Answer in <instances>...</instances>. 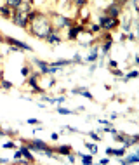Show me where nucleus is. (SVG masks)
I'll use <instances>...</instances> for the list:
<instances>
[{"label": "nucleus", "instance_id": "f257e3e1", "mask_svg": "<svg viewBox=\"0 0 139 165\" xmlns=\"http://www.w3.org/2000/svg\"><path fill=\"white\" fill-rule=\"evenodd\" d=\"M28 31H30L33 37H37V38L45 40L47 35L54 31V26H52L51 19H49L47 16H43V14L38 12L35 19H31V21L28 23Z\"/></svg>", "mask_w": 139, "mask_h": 165}, {"label": "nucleus", "instance_id": "f03ea898", "mask_svg": "<svg viewBox=\"0 0 139 165\" xmlns=\"http://www.w3.org/2000/svg\"><path fill=\"white\" fill-rule=\"evenodd\" d=\"M97 25H99L101 30H104V31H113L120 26V21H118V17H110V16H106V14H103V16H99V23H97Z\"/></svg>", "mask_w": 139, "mask_h": 165}, {"label": "nucleus", "instance_id": "7ed1b4c3", "mask_svg": "<svg viewBox=\"0 0 139 165\" xmlns=\"http://www.w3.org/2000/svg\"><path fill=\"white\" fill-rule=\"evenodd\" d=\"M11 19H12V23L16 26H19V28H28V12H25V11H19V9H16V11H12V16H11Z\"/></svg>", "mask_w": 139, "mask_h": 165}, {"label": "nucleus", "instance_id": "20e7f679", "mask_svg": "<svg viewBox=\"0 0 139 165\" xmlns=\"http://www.w3.org/2000/svg\"><path fill=\"white\" fill-rule=\"evenodd\" d=\"M51 23H54V28H56L57 31H61L63 28H70V26L73 25V19H70L68 16H61V14H54V19H52Z\"/></svg>", "mask_w": 139, "mask_h": 165}, {"label": "nucleus", "instance_id": "39448f33", "mask_svg": "<svg viewBox=\"0 0 139 165\" xmlns=\"http://www.w3.org/2000/svg\"><path fill=\"white\" fill-rule=\"evenodd\" d=\"M104 14L110 17H118L122 16V2H111L108 7L104 9Z\"/></svg>", "mask_w": 139, "mask_h": 165}, {"label": "nucleus", "instance_id": "423d86ee", "mask_svg": "<svg viewBox=\"0 0 139 165\" xmlns=\"http://www.w3.org/2000/svg\"><path fill=\"white\" fill-rule=\"evenodd\" d=\"M4 40L9 43V45H12V47H17L19 51H31V47L28 45V43L21 42V40H17V38H12V37H4Z\"/></svg>", "mask_w": 139, "mask_h": 165}, {"label": "nucleus", "instance_id": "0eeeda50", "mask_svg": "<svg viewBox=\"0 0 139 165\" xmlns=\"http://www.w3.org/2000/svg\"><path fill=\"white\" fill-rule=\"evenodd\" d=\"M83 30H85V26L83 25H71L68 28V35H66V37H68V40H77L78 35L82 33Z\"/></svg>", "mask_w": 139, "mask_h": 165}, {"label": "nucleus", "instance_id": "6e6552de", "mask_svg": "<svg viewBox=\"0 0 139 165\" xmlns=\"http://www.w3.org/2000/svg\"><path fill=\"white\" fill-rule=\"evenodd\" d=\"M45 42H47V43H51V45H59V43L63 42V38H61L59 31H57L56 28H54V31L47 35V38H45Z\"/></svg>", "mask_w": 139, "mask_h": 165}, {"label": "nucleus", "instance_id": "1a4fd4ad", "mask_svg": "<svg viewBox=\"0 0 139 165\" xmlns=\"http://www.w3.org/2000/svg\"><path fill=\"white\" fill-rule=\"evenodd\" d=\"M122 144H123V148H130V146H136V144H139V136H123V141H122Z\"/></svg>", "mask_w": 139, "mask_h": 165}, {"label": "nucleus", "instance_id": "9d476101", "mask_svg": "<svg viewBox=\"0 0 139 165\" xmlns=\"http://www.w3.org/2000/svg\"><path fill=\"white\" fill-rule=\"evenodd\" d=\"M127 155V153H125ZM139 162V153H130V155H127L125 158L123 156H120V163L122 165H129V163H137Z\"/></svg>", "mask_w": 139, "mask_h": 165}, {"label": "nucleus", "instance_id": "9b49d317", "mask_svg": "<svg viewBox=\"0 0 139 165\" xmlns=\"http://www.w3.org/2000/svg\"><path fill=\"white\" fill-rule=\"evenodd\" d=\"M19 151H21V156H23V158H25L26 162H28V163H33V162H35V156L31 155L30 148L26 146V144H23V146L19 148Z\"/></svg>", "mask_w": 139, "mask_h": 165}, {"label": "nucleus", "instance_id": "f8f14e48", "mask_svg": "<svg viewBox=\"0 0 139 165\" xmlns=\"http://www.w3.org/2000/svg\"><path fill=\"white\" fill-rule=\"evenodd\" d=\"M33 63L38 66V73L40 75H49V63L40 61V59H33Z\"/></svg>", "mask_w": 139, "mask_h": 165}, {"label": "nucleus", "instance_id": "ddd939ff", "mask_svg": "<svg viewBox=\"0 0 139 165\" xmlns=\"http://www.w3.org/2000/svg\"><path fill=\"white\" fill-rule=\"evenodd\" d=\"M125 149L127 148H118V149H115V148H106V155L108 156H123L125 155Z\"/></svg>", "mask_w": 139, "mask_h": 165}, {"label": "nucleus", "instance_id": "4468645a", "mask_svg": "<svg viewBox=\"0 0 139 165\" xmlns=\"http://www.w3.org/2000/svg\"><path fill=\"white\" fill-rule=\"evenodd\" d=\"M73 94H80V96H83V97H85V99H91V101H94V96L91 94V92L87 91L85 87H77V89H73Z\"/></svg>", "mask_w": 139, "mask_h": 165}, {"label": "nucleus", "instance_id": "2eb2a0df", "mask_svg": "<svg viewBox=\"0 0 139 165\" xmlns=\"http://www.w3.org/2000/svg\"><path fill=\"white\" fill-rule=\"evenodd\" d=\"M54 153H57V155H68V153H71V146H70V144H61V146H56V148H54Z\"/></svg>", "mask_w": 139, "mask_h": 165}, {"label": "nucleus", "instance_id": "dca6fc26", "mask_svg": "<svg viewBox=\"0 0 139 165\" xmlns=\"http://www.w3.org/2000/svg\"><path fill=\"white\" fill-rule=\"evenodd\" d=\"M0 16L5 17V19H11V16H12V9H9L7 5H0Z\"/></svg>", "mask_w": 139, "mask_h": 165}, {"label": "nucleus", "instance_id": "f3484780", "mask_svg": "<svg viewBox=\"0 0 139 165\" xmlns=\"http://www.w3.org/2000/svg\"><path fill=\"white\" fill-rule=\"evenodd\" d=\"M137 77H139V71H137V69H130L129 73H123L122 80H123V82H129V80H132V78H137Z\"/></svg>", "mask_w": 139, "mask_h": 165}, {"label": "nucleus", "instance_id": "a211bd4d", "mask_svg": "<svg viewBox=\"0 0 139 165\" xmlns=\"http://www.w3.org/2000/svg\"><path fill=\"white\" fill-rule=\"evenodd\" d=\"M21 4H23V0H5V5H7L9 9H12V11H16Z\"/></svg>", "mask_w": 139, "mask_h": 165}, {"label": "nucleus", "instance_id": "6ab92c4d", "mask_svg": "<svg viewBox=\"0 0 139 165\" xmlns=\"http://www.w3.org/2000/svg\"><path fill=\"white\" fill-rule=\"evenodd\" d=\"M111 45H113V40H106V42L103 43V47H101V52H103V54H108V52L111 51Z\"/></svg>", "mask_w": 139, "mask_h": 165}, {"label": "nucleus", "instance_id": "aec40b11", "mask_svg": "<svg viewBox=\"0 0 139 165\" xmlns=\"http://www.w3.org/2000/svg\"><path fill=\"white\" fill-rule=\"evenodd\" d=\"M0 87H2L4 91H9V89H12V82L4 80V78H2V75H0Z\"/></svg>", "mask_w": 139, "mask_h": 165}, {"label": "nucleus", "instance_id": "412c9836", "mask_svg": "<svg viewBox=\"0 0 139 165\" xmlns=\"http://www.w3.org/2000/svg\"><path fill=\"white\" fill-rule=\"evenodd\" d=\"M80 162L85 165H91L92 162H94V156L92 155H80Z\"/></svg>", "mask_w": 139, "mask_h": 165}, {"label": "nucleus", "instance_id": "4be33fe9", "mask_svg": "<svg viewBox=\"0 0 139 165\" xmlns=\"http://www.w3.org/2000/svg\"><path fill=\"white\" fill-rule=\"evenodd\" d=\"M52 65H56V66H61V68H65V66L73 65V61H71V59H59V61H56V63H52Z\"/></svg>", "mask_w": 139, "mask_h": 165}, {"label": "nucleus", "instance_id": "5701e85b", "mask_svg": "<svg viewBox=\"0 0 139 165\" xmlns=\"http://www.w3.org/2000/svg\"><path fill=\"white\" fill-rule=\"evenodd\" d=\"M83 146H85L87 149L92 153V155H97V144H94V143H83Z\"/></svg>", "mask_w": 139, "mask_h": 165}, {"label": "nucleus", "instance_id": "b1692460", "mask_svg": "<svg viewBox=\"0 0 139 165\" xmlns=\"http://www.w3.org/2000/svg\"><path fill=\"white\" fill-rule=\"evenodd\" d=\"M56 111L59 113V115H73V111H71V109H68V108H63L61 104H59V106L56 108Z\"/></svg>", "mask_w": 139, "mask_h": 165}, {"label": "nucleus", "instance_id": "393cba45", "mask_svg": "<svg viewBox=\"0 0 139 165\" xmlns=\"http://www.w3.org/2000/svg\"><path fill=\"white\" fill-rule=\"evenodd\" d=\"M87 30L91 31L92 35H96V33H99V31H101V26L99 25H89V28H87Z\"/></svg>", "mask_w": 139, "mask_h": 165}, {"label": "nucleus", "instance_id": "a878e982", "mask_svg": "<svg viewBox=\"0 0 139 165\" xmlns=\"http://www.w3.org/2000/svg\"><path fill=\"white\" fill-rule=\"evenodd\" d=\"M89 137H91V139H94L96 143H99V141H103V139H101V136L97 134L96 130H91V132H89Z\"/></svg>", "mask_w": 139, "mask_h": 165}, {"label": "nucleus", "instance_id": "bb28decb", "mask_svg": "<svg viewBox=\"0 0 139 165\" xmlns=\"http://www.w3.org/2000/svg\"><path fill=\"white\" fill-rule=\"evenodd\" d=\"M85 61L87 63H96L97 61V52H91V56H87Z\"/></svg>", "mask_w": 139, "mask_h": 165}, {"label": "nucleus", "instance_id": "cd10ccee", "mask_svg": "<svg viewBox=\"0 0 139 165\" xmlns=\"http://www.w3.org/2000/svg\"><path fill=\"white\" fill-rule=\"evenodd\" d=\"M71 2H73L78 9H82V7H85V5H87V2H89V0H71Z\"/></svg>", "mask_w": 139, "mask_h": 165}, {"label": "nucleus", "instance_id": "c85d7f7f", "mask_svg": "<svg viewBox=\"0 0 139 165\" xmlns=\"http://www.w3.org/2000/svg\"><path fill=\"white\" fill-rule=\"evenodd\" d=\"M4 148L5 149H16V143L14 141H7V143H4Z\"/></svg>", "mask_w": 139, "mask_h": 165}, {"label": "nucleus", "instance_id": "c756f323", "mask_svg": "<svg viewBox=\"0 0 139 165\" xmlns=\"http://www.w3.org/2000/svg\"><path fill=\"white\" fill-rule=\"evenodd\" d=\"M30 71H31V69H30V66H26V65L21 68V75H23V77H25V78L28 77V75H30Z\"/></svg>", "mask_w": 139, "mask_h": 165}, {"label": "nucleus", "instance_id": "7c9ffc66", "mask_svg": "<svg viewBox=\"0 0 139 165\" xmlns=\"http://www.w3.org/2000/svg\"><path fill=\"white\" fill-rule=\"evenodd\" d=\"M111 73L115 75V77H123V71H122V69H118V68H111Z\"/></svg>", "mask_w": 139, "mask_h": 165}, {"label": "nucleus", "instance_id": "2f4dec72", "mask_svg": "<svg viewBox=\"0 0 139 165\" xmlns=\"http://www.w3.org/2000/svg\"><path fill=\"white\" fill-rule=\"evenodd\" d=\"M28 123H30V125H40V122L35 120V118H28Z\"/></svg>", "mask_w": 139, "mask_h": 165}, {"label": "nucleus", "instance_id": "473e14b6", "mask_svg": "<svg viewBox=\"0 0 139 165\" xmlns=\"http://www.w3.org/2000/svg\"><path fill=\"white\" fill-rule=\"evenodd\" d=\"M71 61H73V63H82V57H80V54H75Z\"/></svg>", "mask_w": 139, "mask_h": 165}, {"label": "nucleus", "instance_id": "72a5a7b5", "mask_svg": "<svg viewBox=\"0 0 139 165\" xmlns=\"http://www.w3.org/2000/svg\"><path fill=\"white\" fill-rule=\"evenodd\" d=\"M66 156H68V162H70V163H75V160H77V158H75V156L71 155V153H68Z\"/></svg>", "mask_w": 139, "mask_h": 165}, {"label": "nucleus", "instance_id": "f704fd0d", "mask_svg": "<svg viewBox=\"0 0 139 165\" xmlns=\"http://www.w3.org/2000/svg\"><path fill=\"white\" fill-rule=\"evenodd\" d=\"M19 158H21V151H19V149H17V151L14 153V158H12V160L16 162V160H19Z\"/></svg>", "mask_w": 139, "mask_h": 165}, {"label": "nucleus", "instance_id": "c9c22d12", "mask_svg": "<svg viewBox=\"0 0 139 165\" xmlns=\"http://www.w3.org/2000/svg\"><path fill=\"white\" fill-rule=\"evenodd\" d=\"M108 66H110V68H117V61L110 59V61H108Z\"/></svg>", "mask_w": 139, "mask_h": 165}, {"label": "nucleus", "instance_id": "e433bc0d", "mask_svg": "<svg viewBox=\"0 0 139 165\" xmlns=\"http://www.w3.org/2000/svg\"><path fill=\"white\" fill-rule=\"evenodd\" d=\"M51 139H52V141H57V139H59V134H57V132H52V134H51Z\"/></svg>", "mask_w": 139, "mask_h": 165}, {"label": "nucleus", "instance_id": "4c0bfd02", "mask_svg": "<svg viewBox=\"0 0 139 165\" xmlns=\"http://www.w3.org/2000/svg\"><path fill=\"white\" fill-rule=\"evenodd\" d=\"M65 101H66V97H63V96H61V97H57V99H56V103L57 104H63Z\"/></svg>", "mask_w": 139, "mask_h": 165}, {"label": "nucleus", "instance_id": "58836bf2", "mask_svg": "<svg viewBox=\"0 0 139 165\" xmlns=\"http://www.w3.org/2000/svg\"><path fill=\"white\" fill-rule=\"evenodd\" d=\"M99 163H101V165H106V163H110V158H101V160H99Z\"/></svg>", "mask_w": 139, "mask_h": 165}, {"label": "nucleus", "instance_id": "ea45409f", "mask_svg": "<svg viewBox=\"0 0 139 165\" xmlns=\"http://www.w3.org/2000/svg\"><path fill=\"white\" fill-rule=\"evenodd\" d=\"M127 38H129L130 42H134V40H136V35H134V33H129V35H127Z\"/></svg>", "mask_w": 139, "mask_h": 165}, {"label": "nucleus", "instance_id": "a19ab883", "mask_svg": "<svg viewBox=\"0 0 139 165\" xmlns=\"http://www.w3.org/2000/svg\"><path fill=\"white\" fill-rule=\"evenodd\" d=\"M65 129H66V130H70V132H78V130L75 129V127H70V125H66Z\"/></svg>", "mask_w": 139, "mask_h": 165}, {"label": "nucleus", "instance_id": "79ce46f5", "mask_svg": "<svg viewBox=\"0 0 139 165\" xmlns=\"http://www.w3.org/2000/svg\"><path fill=\"white\" fill-rule=\"evenodd\" d=\"M0 136H5V130L2 129V125H0Z\"/></svg>", "mask_w": 139, "mask_h": 165}, {"label": "nucleus", "instance_id": "37998d69", "mask_svg": "<svg viewBox=\"0 0 139 165\" xmlns=\"http://www.w3.org/2000/svg\"><path fill=\"white\" fill-rule=\"evenodd\" d=\"M5 162H7L5 158H0V163H5Z\"/></svg>", "mask_w": 139, "mask_h": 165}, {"label": "nucleus", "instance_id": "c03bdc74", "mask_svg": "<svg viewBox=\"0 0 139 165\" xmlns=\"http://www.w3.org/2000/svg\"><path fill=\"white\" fill-rule=\"evenodd\" d=\"M0 38H2V37H0Z\"/></svg>", "mask_w": 139, "mask_h": 165}]
</instances>
